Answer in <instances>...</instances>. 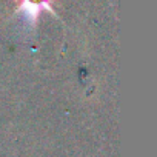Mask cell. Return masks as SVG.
Here are the masks:
<instances>
[{"instance_id":"6da1fadb","label":"cell","mask_w":157,"mask_h":157,"mask_svg":"<svg viewBox=\"0 0 157 157\" xmlns=\"http://www.w3.org/2000/svg\"><path fill=\"white\" fill-rule=\"evenodd\" d=\"M40 8H48V3L43 2V5H37V3H31L28 2V0H25V2L22 3V11L25 14V17L29 20V22H34L40 13Z\"/></svg>"}]
</instances>
